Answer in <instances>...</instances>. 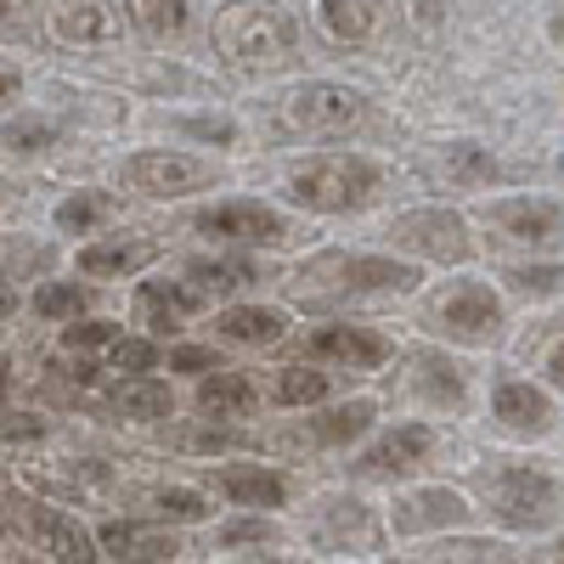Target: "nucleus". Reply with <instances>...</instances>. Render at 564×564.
I'll use <instances>...</instances> for the list:
<instances>
[{"label":"nucleus","mask_w":564,"mask_h":564,"mask_svg":"<svg viewBox=\"0 0 564 564\" xmlns=\"http://www.w3.org/2000/svg\"><path fill=\"white\" fill-rule=\"evenodd\" d=\"M0 384H7V361H0Z\"/></svg>","instance_id":"nucleus-48"},{"label":"nucleus","mask_w":564,"mask_h":564,"mask_svg":"<svg viewBox=\"0 0 564 564\" xmlns=\"http://www.w3.org/2000/svg\"><path fill=\"white\" fill-rule=\"evenodd\" d=\"M52 29L68 45H97V40L119 34V12H113V0H57Z\"/></svg>","instance_id":"nucleus-14"},{"label":"nucleus","mask_w":564,"mask_h":564,"mask_svg":"<svg viewBox=\"0 0 564 564\" xmlns=\"http://www.w3.org/2000/svg\"><path fill=\"white\" fill-rule=\"evenodd\" d=\"M294 18L276 0H231L215 18V45L243 74H276L294 63Z\"/></svg>","instance_id":"nucleus-1"},{"label":"nucleus","mask_w":564,"mask_h":564,"mask_svg":"<svg viewBox=\"0 0 564 564\" xmlns=\"http://www.w3.org/2000/svg\"><path fill=\"white\" fill-rule=\"evenodd\" d=\"M435 322L463 345H486L502 327V305H497V294L486 289V282H457V289L435 305Z\"/></svg>","instance_id":"nucleus-7"},{"label":"nucleus","mask_w":564,"mask_h":564,"mask_svg":"<svg viewBox=\"0 0 564 564\" xmlns=\"http://www.w3.org/2000/svg\"><path fill=\"white\" fill-rule=\"evenodd\" d=\"M198 305H204V294L181 289V282H148V289L135 294V316H141V327H153V334L181 327V316H193Z\"/></svg>","instance_id":"nucleus-15"},{"label":"nucleus","mask_w":564,"mask_h":564,"mask_svg":"<svg viewBox=\"0 0 564 564\" xmlns=\"http://www.w3.org/2000/svg\"><path fill=\"white\" fill-rule=\"evenodd\" d=\"M316 23L327 29V40L361 45L379 29V0H316Z\"/></svg>","instance_id":"nucleus-18"},{"label":"nucleus","mask_w":564,"mask_h":564,"mask_svg":"<svg viewBox=\"0 0 564 564\" xmlns=\"http://www.w3.org/2000/svg\"><path fill=\"white\" fill-rule=\"evenodd\" d=\"M271 395H276L282 406H311V401H322V395H327V372H311V367H282V372H276V384H271Z\"/></svg>","instance_id":"nucleus-29"},{"label":"nucleus","mask_w":564,"mask_h":564,"mask_svg":"<svg viewBox=\"0 0 564 564\" xmlns=\"http://www.w3.org/2000/svg\"><path fill=\"white\" fill-rule=\"evenodd\" d=\"M34 311L40 316H74L79 322V311H85V289H79V282H52V289H40L34 294Z\"/></svg>","instance_id":"nucleus-33"},{"label":"nucleus","mask_w":564,"mask_h":564,"mask_svg":"<svg viewBox=\"0 0 564 564\" xmlns=\"http://www.w3.org/2000/svg\"><path fill=\"white\" fill-rule=\"evenodd\" d=\"M289 193L300 209H316V215H345V209H361L372 204V193H379V170H372L367 159H316L305 170H294Z\"/></svg>","instance_id":"nucleus-3"},{"label":"nucleus","mask_w":564,"mask_h":564,"mask_svg":"<svg viewBox=\"0 0 564 564\" xmlns=\"http://www.w3.org/2000/svg\"><path fill=\"white\" fill-rule=\"evenodd\" d=\"M497 417H502V430H513V435H542L547 423H553V406H547L542 390L513 379V384L497 390Z\"/></svg>","instance_id":"nucleus-19"},{"label":"nucleus","mask_w":564,"mask_h":564,"mask_svg":"<svg viewBox=\"0 0 564 564\" xmlns=\"http://www.w3.org/2000/svg\"><path fill=\"white\" fill-rule=\"evenodd\" d=\"M220 361H215V350L209 345H181V350H170V372H215Z\"/></svg>","instance_id":"nucleus-38"},{"label":"nucleus","mask_w":564,"mask_h":564,"mask_svg":"<svg viewBox=\"0 0 564 564\" xmlns=\"http://www.w3.org/2000/svg\"><path fill=\"white\" fill-rule=\"evenodd\" d=\"M282 119H289L294 130H311V135H339V130H356L367 119V97L350 85H300L289 102H282Z\"/></svg>","instance_id":"nucleus-4"},{"label":"nucleus","mask_w":564,"mask_h":564,"mask_svg":"<svg viewBox=\"0 0 564 564\" xmlns=\"http://www.w3.org/2000/svg\"><path fill=\"white\" fill-rule=\"evenodd\" d=\"M0 435H7V441H29V435H40V417H29V412H0Z\"/></svg>","instance_id":"nucleus-40"},{"label":"nucleus","mask_w":564,"mask_h":564,"mask_svg":"<svg viewBox=\"0 0 564 564\" xmlns=\"http://www.w3.org/2000/svg\"><path fill=\"white\" fill-rule=\"evenodd\" d=\"M141 508H148L153 520L193 525V520H204V513H209V497H204V491H186V486H159V491L141 497Z\"/></svg>","instance_id":"nucleus-26"},{"label":"nucleus","mask_w":564,"mask_h":564,"mask_svg":"<svg viewBox=\"0 0 564 564\" xmlns=\"http://www.w3.org/2000/svg\"><path fill=\"white\" fill-rule=\"evenodd\" d=\"M7 311H18V294H12V289H0V316H7Z\"/></svg>","instance_id":"nucleus-45"},{"label":"nucleus","mask_w":564,"mask_h":564,"mask_svg":"<svg viewBox=\"0 0 564 564\" xmlns=\"http://www.w3.org/2000/svg\"><path fill=\"white\" fill-rule=\"evenodd\" d=\"M395 243L430 254V260H463L468 254V238H463V220L452 209H417V215H401L395 220Z\"/></svg>","instance_id":"nucleus-10"},{"label":"nucleus","mask_w":564,"mask_h":564,"mask_svg":"<svg viewBox=\"0 0 564 564\" xmlns=\"http://www.w3.org/2000/svg\"><path fill=\"white\" fill-rule=\"evenodd\" d=\"M113 372H130V379H135V372H148L153 361H159V345L153 339H113Z\"/></svg>","instance_id":"nucleus-35"},{"label":"nucleus","mask_w":564,"mask_h":564,"mask_svg":"<svg viewBox=\"0 0 564 564\" xmlns=\"http://www.w3.org/2000/svg\"><path fill=\"white\" fill-rule=\"evenodd\" d=\"M486 497H491V513L513 531L547 525L553 508H558V486L542 475V468H502V475L486 486Z\"/></svg>","instance_id":"nucleus-5"},{"label":"nucleus","mask_w":564,"mask_h":564,"mask_svg":"<svg viewBox=\"0 0 564 564\" xmlns=\"http://www.w3.org/2000/svg\"><path fill=\"white\" fill-rule=\"evenodd\" d=\"M260 536H271V525H231L226 531V542H260Z\"/></svg>","instance_id":"nucleus-42"},{"label":"nucleus","mask_w":564,"mask_h":564,"mask_svg":"<svg viewBox=\"0 0 564 564\" xmlns=\"http://www.w3.org/2000/svg\"><path fill=\"white\" fill-rule=\"evenodd\" d=\"M113 215H119V198L113 193H74V198L57 204V226L63 231H90V226H102Z\"/></svg>","instance_id":"nucleus-27"},{"label":"nucleus","mask_w":564,"mask_h":564,"mask_svg":"<svg viewBox=\"0 0 564 564\" xmlns=\"http://www.w3.org/2000/svg\"><path fill=\"white\" fill-rule=\"evenodd\" d=\"M124 181L148 198H181V193H198L209 181V164L186 159V153H135L124 164Z\"/></svg>","instance_id":"nucleus-9"},{"label":"nucleus","mask_w":564,"mask_h":564,"mask_svg":"<svg viewBox=\"0 0 564 564\" xmlns=\"http://www.w3.org/2000/svg\"><path fill=\"white\" fill-rule=\"evenodd\" d=\"M153 254H159L153 238H108V243L79 249V271L85 276H124V271L153 265Z\"/></svg>","instance_id":"nucleus-17"},{"label":"nucleus","mask_w":564,"mask_h":564,"mask_svg":"<svg viewBox=\"0 0 564 564\" xmlns=\"http://www.w3.org/2000/svg\"><path fill=\"white\" fill-rule=\"evenodd\" d=\"M446 170H452L457 181H491V175H497V164H491L480 148H452V153H446Z\"/></svg>","instance_id":"nucleus-36"},{"label":"nucleus","mask_w":564,"mask_h":564,"mask_svg":"<svg viewBox=\"0 0 564 564\" xmlns=\"http://www.w3.org/2000/svg\"><path fill=\"white\" fill-rule=\"evenodd\" d=\"M108 412L113 417H130V423H153V417H164L170 412V390L159 384V379H119L113 390H108Z\"/></svg>","instance_id":"nucleus-20"},{"label":"nucleus","mask_w":564,"mask_h":564,"mask_svg":"<svg viewBox=\"0 0 564 564\" xmlns=\"http://www.w3.org/2000/svg\"><path fill=\"white\" fill-rule=\"evenodd\" d=\"M220 327H226V339H238V345H276L289 334V316L265 311V305H238V311L220 316Z\"/></svg>","instance_id":"nucleus-23"},{"label":"nucleus","mask_w":564,"mask_h":564,"mask_svg":"<svg viewBox=\"0 0 564 564\" xmlns=\"http://www.w3.org/2000/svg\"><path fill=\"white\" fill-rule=\"evenodd\" d=\"M12 525L40 547V553H52L57 564H97V542H90V531L79 520H68V513L57 508H45V502H12Z\"/></svg>","instance_id":"nucleus-6"},{"label":"nucleus","mask_w":564,"mask_h":564,"mask_svg":"<svg viewBox=\"0 0 564 564\" xmlns=\"http://www.w3.org/2000/svg\"><path fill=\"white\" fill-rule=\"evenodd\" d=\"M417 564H508V553H502L497 542H468V536H457V542L430 547Z\"/></svg>","instance_id":"nucleus-31"},{"label":"nucleus","mask_w":564,"mask_h":564,"mask_svg":"<svg viewBox=\"0 0 564 564\" xmlns=\"http://www.w3.org/2000/svg\"><path fill=\"white\" fill-rule=\"evenodd\" d=\"M265 564H294V558H265Z\"/></svg>","instance_id":"nucleus-47"},{"label":"nucleus","mask_w":564,"mask_h":564,"mask_svg":"<svg viewBox=\"0 0 564 564\" xmlns=\"http://www.w3.org/2000/svg\"><path fill=\"white\" fill-rule=\"evenodd\" d=\"M513 282H520L525 294H547V289H558V282H564V271L558 265H536V271H513Z\"/></svg>","instance_id":"nucleus-39"},{"label":"nucleus","mask_w":564,"mask_h":564,"mask_svg":"<svg viewBox=\"0 0 564 564\" xmlns=\"http://www.w3.org/2000/svg\"><path fill=\"white\" fill-rule=\"evenodd\" d=\"M220 491L231 502H243V508H282V497H289V480L271 475V468H220Z\"/></svg>","instance_id":"nucleus-21"},{"label":"nucleus","mask_w":564,"mask_h":564,"mask_svg":"<svg viewBox=\"0 0 564 564\" xmlns=\"http://www.w3.org/2000/svg\"><path fill=\"white\" fill-rule=\"evenodd\" d=\"M119 327L113 322H74L63 334V350H97V345H113Z\"/></svg>","instance_id":"nucleus-37"},{"label":"nucleus","mask_w":564,"mask_h":564,"mask_svg":"<svg viewBox=\"0 0 564 564\" xmlns=\"http://www.w3.org/2000/svg\"><path fill=\"white\" fill-rule=\"evenodd\" d=\"M97 542H102V553H113L119 564H164V558L181 553L170 531H159V525H135V520H108Z\"/></svg>","instance_id":"nucleus-13"},{"label":"nucleus","mask_w":564,"mask_h":564,"mask_svg":"<svg viewBox=\"0 0 564 564\" xmlns=\"http://www.w3.org/2000/svg\"><path fill=\"white\" fill-rule=\"evenodd\" d=\"M18 85H23V79H18V68L0 63V102H12V97H18Z\"/></svg>","instance_id":"nucleus-43"},{"label":"nucleus","mask_w":564,"mask_h":564,"mask_svg":"<svg viewBox=\"0 0 564 564\" xmlns=\"http://www.w3.org/2000/svg\"><path fill=\"white\" fill-rule=\"evenodd\" d=\"M186 276L198 282V294L215 300V294H243L254 282V265L249 260H193L186 265Z\"/></svg>","instance_id":"nucleus-25"},{"label":"nucleus","mask_w":564,"mask_h":564,"mask_svg":"<svg viewBox=\"0 0 564 564\" xmlns=\"http://www.w3.org/2000/svg\"><path fill=\"white\" fill-rule=\"evenodd\" d=\"M536 564H564V542H558V547H547V553H542Z\"/></svg>","instance_id":"nucleus-46"},{"label":"nucleus","mask_w":564,"mask_h":564,"mask_svg":"<svg viewBox=\"0 0 564 564\" xmlns=\"http://www.w3.org/2000/svg\"><path fill=\"white\" fill-rule=\"evenodd\" d=\"M372 423V401H350V406H334L327 417H316L311 423V441H322V446H345L350 435H361Z\"/></svg>","instance_id":"nucleus-28"},{"label":"nucleus","mask_w":564,"mask_h":564,"mask_svg":"<svg viewBox=\"0 0 564 564\" xmlns=\"http://www.w3.org/2000/svg\"><path fill=\"white\" fill-rule=\"evenodd\" d=\"M430 446H435V430H430V423H406V430L384 435L379 446L361 457V475H372V480H395V475H406V468H417L423 457H430Z\"/></svg>","instance_id":"nucleus-12"},{"label":"nucleus","mask_w":564,"mask_h":564,"mask_svg":"<svg viewBox=\"0 0 564 564\" xmlns=\"http://www.w3.org/2000/svg\"><path fill=\"white\" fill-rule=\"evenodd\" d=\"M198 406L209 412V417H249L254 412V384L243 379V372H209L204 379V390H198Z\"/></svg>","instance_id":"nucleus-22"},{"label":"nucleus","mask_w":564,"mask_h":564,"mask_svg":"<svg viewBox=\"0 0 564 564\" xmlns=\"http://www.w3.org/2000/svg\"><path fill=\"white\" fill-rule=\"evenodd\" d=\"M497 231L513 243H547L553 231L564 226V209L558 204H531V198H513V204H497L491 209Z\"/></svg>","instance_id":"nucleus-16"},{"label":"nucleus","mask_w":564,"mask_h":564,"mask_svg":"<svg viewBox=\"0 0 564 564\" xmlns=\"http://www.w3.org/2000/svg\"><path fill=\"white\" fill-rule=\"evenodd\" d=\"M52 141H57V124L34 119V113H23V119H12L7 130H0V148H12V153H45Z\"/></svg>","instance_id":"nucleus-32"},{"label":"nucleus","mask_w":564,"mask_h":564,"mask_svg":"<svg viewBox=\"0 0 564 564\" xmlns=\"http://www.w3.org/2000/svg\"><path fill=\"white\" fill-rule=\"evenodd\" d=\"M423 395H430V401H446V406H457V401H463L457 367H452V361H441V356H423Z\"/></svg>","instance_id":"nucleus-34"},{"label":"nucleus","mask_w":564,"mask_h":564,"mask_svg":"<svg viewBox=\"0 0 564 564\" xmlns=\"http://www.w3.org/2000/svg\"><path fill=\"white\" fill-rule=\"evenodd\" d=\"M198 231L204 238H226V243H260V249H276L289 243V220L265 204H220V209H204L198 215Z\"/></svg>","instance_id":"nucleus-8"},{"label":"nucleus","mask_w":564,"mask_h":564,"mask_svg":"<svg viewBox=\"0 0 564 564\" xmlns=\"http://www.w3.org/2000/svg\"><path fill=\"white\" fill-rule=\"evenodd\" d=\"M135 12L153 40H175L186 29V18H193V0H135Z\"/></svg>","instance_id":"nucleus-30"},{"label":"nucleus","mask_w":564,"mask_h":564,"mask_svg":"<svg viewBox=\"0 0 564 564\" xmlns=\"http://www.w3.org/2000/svg\"><path fill=\"white\" fill-rule=\"evenodd\" d=\"M193 130H198V135H209V141H231V135H238V130H231L226 119H198Z\"/></svg>","instance_id":"nucleus-41"},{"label":"nucleus","mask_w":564,"mask_h":564,"mask_svg":"<svg viewBox=\"0 0 564 564\" xmlns=\"http://www.w3.org/2000/svg\"><path fill=\"white\" fill-rule=\"evenodd\" d=\"M311 356L316 361H339L350 372H367V367L390 361V345L379 334H367V327H322V334H311Z\"/></svg>","instance_id":"nucleus-11"},{"label":"nucleus","mask_w":564,"mask_h":564,"mask_svg":"<svg viewBox=\"0 0 564 564\" xmlns=\"http://www.w3.org/2000/svg\"><path fill=\"white\" fill-rule=\"evenodd\" d=\"M417 282V271L412 265H401V260H372V254H322V260H311L300 276H294V289L305 294V300H345V294H401V289H412Z\"/></svg>","instance_id":"nucleus-2"},{"label":"nucleus","mask_w":564,"mask_h":564,"mask_svg":"<svg viewBox=\"0 0 564 564\" xmlns=\"http://www.w3.org/2000/svg\"><path fill=\"white\" fill-rule=\"evenodd\" d=\"M547 379L564 390V345H553V356H547Z\"/></svg>","instance_id":"nucleus-44"},{"label":"nucleus","mask_w":564,"mask_h":564,"mask_svg":"<svg viewBox=\"0 0 564 564\" xmlns=\"http://www.w3.org/2000/svg\"><path fill=\"white\" fill-rule=\"evenodd\" d=\"M452 520H463V497H457V491H441V486L406 497L401 513H395L401 531H430V525H452Z\"/></svg>","instance_id":"nucleus-24"}]
</instances>
